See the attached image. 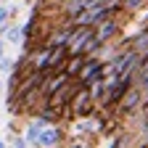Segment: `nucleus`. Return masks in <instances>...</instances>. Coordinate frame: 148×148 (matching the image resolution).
<instances>
[{
	"mask_svg": "<svg viewBox=\"0 0 148 148\" xmlns=\"http://www.w3.org/2000/svg\"><path fill=\"white\" fill-rule=\"evenodd\" d=\"M74 79H77L79 85H92L98 79H106V61H101L98 56H87Z\"/></svg>",
	"mask_w": 148,
	"mask_h": 148,
	"instance_id": "obj_1",
	"label": "nucleus"
},
{
	"mask_svg": "<svg viewBox=\"0 0 148 148\" xmlns=\"http://www.w3.org/2000/svg\"><path fill=\"white\" fill-rule=\"evenodd\" d=\"M140 106H143V90H140L138 85H132V87H130L124 95H122V101L114 106V114H116V116H122V119H127V116L138 114Z\"/></svg>",
	"mask_w": 148,
	"mask_h": 148,
	"instance_id": "obj_2",
	"label": "nucleus"
},
{
	"mask_svg": "<svg viewBox=\"0 0 148 148\" xmlns=\"http://www.w3.org/2000/svg\"><path fill=\"white\" fill-rule=\"evenodd\" d=\"M71 111H74V119H82V116H90L98 111V103L95 98L90 95V87L87 85H79V90L74 92L71 98Z\"/></svg>",
	"mask_w": 148,
	"mask_h": 148,
	"instance_id": "obj_3",
	"label": "nucleus"
},
{
	"mask_svg": "<svg viewBox=\"0 0 148 148\" xmlns=\"http://www.w3.org/2000/svg\"><path fill=\"white\" fill-rule=\"evenodd\" d=\"M66 138H69V132H66V127L61 122L45 124L42 132H40V138H37V145H40V148H58V145L66 143Z\"/></svg>",
	"mask_w": 148,
	"mask_h": 148,
	"instance_id": "obj_4",
	"label": "nucleus"
},
{
	"mask_svg": "<svg viewBox=\"0 0 148 148\" xmlns=\"http://www.w3.org/2000/svg\"><path fill=\"white\" fill-rule=\"evenodd\" d=\"M122 16V13H119ZM119 16H108V18H103V21L95 27V37H98V42L103 45V42H114L116 37L124 32V18H119Z\"/></svg>",
	"mask_w": 148,
	"mask_h": 148,
	"instance_id": "obj_5",
	"label": "nucleus"
},
{
	"mask_svg": "<svg viewBox=\"0 0 148 148\" xmlns=\"http://www.w3.org/2000/svg\"><path fill=\"white\" fill-rule=\"evenodd\" d=\"M69 79H71V77L66 74V69H56V71L45 74V79H42V85H40V95H42V98H50L53 92L61 90Z\"/></svg>",
	"mask_w": 148,
	"mask_h": 148,
	"instance_id": "obj_6",
	"label": "nucleus"
},
{
	"mask_svg": "<svg viewBox=\"0 0 148 148\" xmlns=\"http://www.w3.org/2000/svg\"><path fill=\"white\" fill-rule=\"evenodd\" d=\"M92 32H95V27H74V32H71V37H69V42H66L69 56L82 53V45L87 42V37H90Z\"/></svg>",
	"mask_w": 148,
	"mask_h": 148,
	"instance_id": "obj_7",
	"label": "nucleus"
},
{
	"mask_svg": "<svg viewBox=\"0 0 148 148\" xmlns=\"http://www.w3.org/2000/svg\"><path fill=\"white\" fill-rule=\"evenodd\" d=\"M42 127H45V122H42L40 116H34V119H29V122H27V130H24L21 135L27 138V143H29V145H37V138H40Z\"/></svg>",
	"mask_w": 148,
	"mask_h": 148,
	"instance_id": "obj_8",
	"label": "nucleus"
},
{
	"mask_svg": "<svg viewBox=\"0 0 148 148\" xmlns=\"http://www.w3.org/2000/svg\"><path fill=\"white\" fill-rule=\"evenodd\" d=\"M145 8H148V0H122V13H124L127 18L138 16V13L145 11Z\"/></svg>",
	"mask_w": 148,
	"mask_h": 148,
	"instance_id": "obj_9",
	"label": "nucleus"
},
{
	"mask_svg": "<svg viewBox=\"0 0 148 148\" xmlns=\"http://www.w3.org/2000/svg\"><path fill=\"white\" fill-rule=\"evenodd\" d=\"M85 58H87V56H82V53H74V56H69V58H66V64H64V69H66V74H69V77L74 79V77H77V71L82 69V64H85Z\"/></svg>",
	"mask_w": 148,
	"mask_h": 148,
	"instance_id": "obj_10",
	"label": "nucleus"
},
{
	"mask_svg": "<svg viewBox=\"0 0 148 148\" xmlns=\"http://www.w3.org/2000/svg\"><path fill=\"white\" fill-rule=\"evenodd\" d=\"M3 40L5 42H11V45H21V40H24V37H21V27H16V24H5V34H3Z\"/></svg>",
	"mask_w": 148,
	"mask_h": 148,
	"instance_id": "obj_11",
	"label": "nucleus"
},
{
	"mask_svg": "<svg viewBox=\"0 0 148 148\" xmlns=\"http://www.w3.org/2000/svg\"><path fill=\"white\" fill-rule=\"evenodd\" d=\"M98 48H101V42H98L95 32H92V34L87 37V42L82 45V56H95V53H98Z\"/></svg>",
	"mask_w": 148,
	"mask_h": 148,
	"instance_id": "obj_12",
	"label": "nucleus"
},
{
	"mask_svg": "<svg viewBox=\"0 0 148 148\" xmlns=\"http://www.w3.org/2000/svg\"><path fill=\"white\" fill-rule=\"evenodd\" d=\"M16 5H8V3H3V5H0V27H3V24H8L11 21V18L16 16Z\"/></svg>",
	"mask_w": 148,
	"mask_h": 148,
	"instance_id": "obj_13",
	"label": "nucleus"
},
{
	"mask_svg": "<svg viewBox=\"0 0 148 148\" xmlns=\"http://www.w3.org/2000/svg\"><path fill=\"white\" fill-rule=\"evenodd\" d=\"M8 145H13V148H29V143H27L24 135H11L8 138Z\"/></svg>",
	"mask_w": 148,
	"mask_h": 148,
	"instance_id": "obj_14",
	"label": "nucleus"
},
{
	"mask_svg": "<svg viewBox=\"0 0 148 148\" xmlns=\"http://www.w3.org/2000/svg\"><path fill=\"white\" fill-rule=\"evenodd\" d=\"M13 61H16V58H11V56H0V71H3V74H11Z\"/></svg>",
	"mask_w": 148,
	"mask_h": 148,
	"instance_id": "obj_15",
	"label": "nucleus"
},
{
	"mask_svg": "<svg viewBox=\"0 0 148 148\" xmlns=\"http://www.w3.org/2000/svg\"><path fill=\"white\" fill-rule=\"evenodd\" d=\"M138 87H140V90H148V69H143V71L138 74Z\"/></svg>",
	"mask_w": 148,
	"mask_h": 148,
	"instance_id": "obj_16",
	"label": "nucleus"
},
{
	"mask_svg": "<svg viewBox=\"0 0 148 148\" xmlns=\"http://www.w3.org/2000/svg\"><path fill=\"white\" fill-rule=\"evenodd\" d=\"M0 56H5V40L0 37Z\"/></svg>",
	"mask_w": 148,
	"mask_h": 148,
	"instance_id": "obj_17",
	"label": "nucleus"
},
{
	"mask_svg": "<svg viewBox=\"0 0 148 148\" xmlns=\"http://www.w3.org/2000/svg\"><path fill=\"white\" fill-rule=\"evenodd\" d=\"M3 34H5V24H3V27H0V37H3Z\"/></svg>",
	"mask_w": 148,
	"mask_h": 148,
	"instance_id": "obj_18",
	"label": "nucleus"
},
{
	"mask_svg": "<svg viewBox=\"0 0 148 148\" xmlns=\"http://www.w3.org/2000/svg\"><path fill=\"white\" fill-rule=\"evenodd\" d=\"M0 90H3V79H0Z\"/></svg>",
	"mask_w": 148,
	"mask_h": 148,
	"instance_id": "obj_19",
	"label": "nucleus"
}]
</instances>
